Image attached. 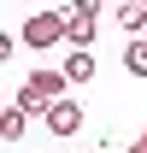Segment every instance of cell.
<instances>
[{
  "label": "cell",
  "mask_w": 147,
  "mask_h": 153,
  "mask_svg": "<svg viewBox=\"0 0 147 153\" xmlns=\"http://www.w3.org/2000/svg\"><path fill=\"white\" fill-rule=\"evenodd\" d=\"M141 141H147V135H141Z\"/></svg>",
  "instance_id": "5bb4252c"
},
{
  "label": "cell",
  "mask_w": 147,
  "mask_h": 153,
  "mask_svg": "<svg viewBox=\"0 0 147 153\" xmlns=\"http://www.w3.org/2000/svg\"><path fill=\"white\" fill-rule=\"evenodd\" d=\"M41 118H47V130H53V135H76V130H82V106H76V100H53Z\"/></svg>",
  "instance_id": "3957f363"
},
{
  "label": "cell",
  "mask_w": 147,
  "mask_h": 153,
  "mask_svg": "<svg viewBox=\"0 0 147 153\" xmlns=\"http://www.w3.org/2000/svg\"><path fill=\"white\" fill-rule=\"evenodd\" d=\"M65 41H71V47H94V12H65Z\"/></svg>",
  "instance_id": "277c9868"
},
{
  "label": "cell",
  "mask_w": 147,
  "mask_h": 153,
  "mask_svg": "<svg viewBox=\"0 0 147 153\" xmlns=\"http://www.w3.org/2000/svg\"><path fill=\"white\" fill-rule=\"evenodd\" d=\"M30 47H53V41H65V12H30V24L18 30Z\"/></svg>",
  "instance_id": "7a4b0ae2"
},
{
  "label": "cell",
  "mask_w": 147,
  "mask_h": 153,
  "mask_svg": "<svg viewBox=\"0 0 147 153\" xmlns=\"http://www.w3.org/2000/svg\"><path fill=\"white\" fill-rule=\"evenodd\" d=\"M12 47H18V41H12V36H6V30H0V65L12 59Z\"/></svg>",
  "instance_id": "9c48e42d"
},
{
  "label": "cell",
  "mask_w": 147,
  "mask_h": 153,
  "mask_svg": "<svg viewBox=\"0 0 147 153\" xmlns=\"http://www.w3.org/2000/svg\"><path fill=\"white\" fill-rule=\"evenodd\" d=\"M112 6H118V0H112Z\"/></svg>",
  "instance_id": "4fadbf2b"
},
{
  "label": "cell",
  "mask_w": 147,
  "mask_h": 153,
  "mask_svg": "<svg viewBox=\"0 0 147 153\" xmlns=\"http://www.w3.org/2000/svg\"><path fill=\"white\" fill-rule=\"evenodd\" d=\"M141 6H147V0H141Z\"/></svg>",
  "instance_id": "9a60e30c"
},
{
  "label": "cell",
  "mask_w": 147,
  "mask_h": 153,
  "mask_svg": "<svg viewBox=\"0 0 147 153\" xmlns=\"http://www.w3.org/2000/svg\"><path fill=\"white\" fill-rule=\"evenodd\" d=\"M118 24L141 36V30H147V6H141V0H118Z\"/></svg>",
  "instance_id": "ba28073f"
},
{
  "label": "cell",
  "mask_w": 147,
  "mask_h": 153,
  "mask_svg": "<svg viewBox=\"0 0 147 153\" xmlns=\"http://www.w3.org/2000/svg\"><path fill=\"white\" fill-rule=\"evenodd\" d=\"M71 6H76V12H100V0H71Z\"/></svg>",
  "instance_id": "30bf717a"
},
{
  "label": "cell",
  "mask_w": 147,
  "mask_h": 153,
  "mask_svg": "<svg viewBox=\"0 0 147 153\" xmlns=\"http://www.w3.org/2000/svg\"><path fill=\"white\" fill-rule=\"evenodd\" d=\"M59 71H65V76H71V82H76V88H82V82H88V76H94V47H71Z\"/></svg>",
  "instance_id": "5b68a950"
},
{
  "label": "cell",
  "mask_w": 147,
  "mask_h": 153,
  "mask_svg": "<svg viewBox=\"0 0 147 153\" xmlns=\"http://www.w3.org/2000/svg\"><path fill=\"white\" fill-rule=\"evenodd\" d=\"M141 36H147V30H141Z\"/></svg>",
  "instance_id": "2e32d148"
},
{
  "label": "cell",
  "mask_w": 147,
  "mask_h": 153,
  "mask_svg": "<svg viewBox=\"0 0 147 153\" xmlns=\"http://www.w3.org/2000/svg\"><path fill=\"white\" fill-rule=\"evenodd\" d=\"M65 88H71V76H65V71H30L12 106H24L30 118H41L47 106H53V100H65Z\"/></svg>",
  "instance_id": "6da1fadb"
},
{
  "label": "cell",
  "mask_w": 147,
  "mask_h": 153,
  "mask_svg": "<svg viewBox=\"0 0 147 153\" xmlns=\"http://www.w3.org/2000/svg\"><path fill=\"white\" fill-rule=\"evenodd\" d=\"M24 130H30V112H24V106H6V112H0V135H6V141H24Z\"/></svg>",
  "instance_id": "52a82bcc"
},
{
  "label": "cell",
  "mask_w": 147,
  "mask_h": 153,
  "mask_svg": "<svg viewBox=\"0 0 147 153\" xmlns=\"http://www.w3.org/2000/svg\"><path fill=\"white\" fill-rule=\"evenodd\" d=\"M129 153H147V141H135V147H129Z\"/></svg>",
  "instance_id": "8fae6325"
},
{
  "label": "cell",
  "mask_w": 147,
  "mask_h": 153,
  "mask_svg": "<svg viewBox=\"0 0 147 153\" xmlns=\"http://www.w3.org/2000/svg\"><path fill=\"white\" fill-rule=\"evenodd\" d=\"M0 112H6V88H0Z\"/></svg>",
  "instance_id": "7c38bea8"
},
{
  "label": "cell",
  "mask_w": 147,
  "mask_h": 153,
  "mask_svg": "<svg viewBox=\"0 0 147 153\" xmlns=\"http://www.w3.org/2000/svg\"><path fill=\"white\" fill-rule=\"evenodd\" d=\"M124 71L129 76H147V36H129L124 41Z\"/></svg>",
  "instance_id": "8992f818"
}]
</instances>
